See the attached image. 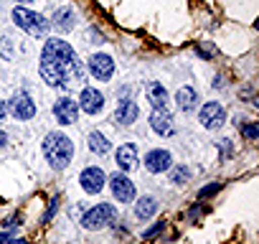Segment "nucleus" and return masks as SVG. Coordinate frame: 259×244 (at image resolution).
Wrapping results in <instances>:
<instances>
[{"instance_id": "a211bd4d", "label": "nucleus", "mask_w": 259, "mask_h": 244, "mask_svg": "<svg viewBox=\"0 0 259 244\" xmlns=\"http://www.w3.org/2000/svg\"><path fill=\"white\" fill-rule=\"evenodd\" d=\"M145 92H148V102H150L155 109H160V107H165V104H168V92H165V87H163V84L150 82Z\"/></svg>"}, {"instance_id": "dca6fc26", "label": "nucleus", "mask_w": 259, "mask_h": 244, "mask_svg": "<svg viewBox=\"0 0 259 244\" xmlns=\"http://www.w3.org/2000/svg\"><path fill=\"white\" fill-rule=\"evenodd\" d=\"M176 104H178L181 112L196 109V104H198V92H196L193 87H181V89L176 92Z\"/></svg>"}, {"instance_id": "ddd939ff", "label": "nucleus", "mask_w": 259, "mask_h": 244, "mask_svg": "<svg viewBox=\"0 0 259 244\" xmlns=\"http://www.w3.org/2000/svg\"><path fill=\"white\" fill-rule=\"evenodd\" d=\"M150 128H153L158 135H163V138L173 135V133H176V125H173V114H170V112H165V107H160V109H153V114H150Z\"/></svg>"}, {"instance_id": "aec40b11", "label": "nucleus", "mask_w": 259, "mask_h": 244, "mask_svg": "<svg viewBox=\"0 0 259 244\" xmlns=\"http://www.w3.org/2000/svg\"><path fill=\"white\" fill-rule=\"evenodd\" d=\"M109 140L102 135V133H89V150L92 153H97V155H104V153H109Z\"/></svg>"}, {"instance_id": "20e7f679", "label": "nucleus", "mask_w": 259, "mask_h": 244, "mask_svg": "<svg viewBox=\"0 0 259 244\" xmlns=\"http://www.w3.org/2000/svg\"><path fill=\"white\" fill-rule=\"evenodd\" d=\"M117 219V209L112 204H97L94 209H89L81 219V226L94 231V229H104L107 224H112Z\"/></svg>"}, {"instance_id": "f3484780", "label": "nucleus", "mask_w": 259, "mask_h": 244, "mask_svg": "<svg viewBox=\"0 0 259 244\" xmlns=\"http://www.w3.org/2000/svg\"><path fill=\"white\" fill-rule=\"evenodd\" d=\"M49 23H54L56 31L69 33V31L74 28V11H71V8H56V11H54V18H51Z\"/></svg>"}, {"instance_id": "bb28decb", "label": "nucleus", "mask_w": 259, "mask_h": 244, "mask_svg": "<svg viewBox=\"0 0 259 244\" xmlns=\"http://www.w3.org/2000/svg\"><path fill=\"white\" fill-rule=\"evenodd\" d=\"M6 143H8V135H6V133H0V150L6 148Z\"/></svg>"}, {"instance_id": "f03ea898", "label": "nucleus", "mask_w": 259, "mask_h": 244, "mask_svg": "<svg viewBox=\"0 0 259 244\" xmlns=\"http://www.w3.org/2000/svg\"><path fill=\"white\" fill-rule=\"evenodd\" d=\"M44 155L56 171H64L74 158V143L64 133H49L44 140Z\"/></svg>"}, {"instance_id": "0eeeda50", "label": "nucleus", "mask_w": 259, "mask_h": 244, "mask_svg": "<svg viewBox=\"0 0 259 244\" xmlns=\"http://www.w3.org/2000/svg\"><path fill=\"white\" fill-rule=\"evenodd\" d=\"M198 117H201V125H203L206 130H219L224 122H226V109H224L219 102H206V104L201 107Z\"/></svg>"}, {"instance_id": "a878e982", "label": "nucleus", "mask_w": 259, "mask_h": 244, "mask_svg": "<svg viewBox=\"0 0 259 244\" xmlns=\"http://www.w3.org/2000/svg\"><path fill=\"white\" fill-rule=\"evenodd\" d=\"M6 114H8V102H3V99H0V122L6 119Z\"/></svg>"}, {"instance_id": "6e6552de", "label": "nucleus", "mask_w": 259, "mask_h": 244, "mask_svg": "<svg viewBox=\"0 0 259 244\" xmlns=\"http://www.w3.org/2000/svg\"><path fill=\"white\" fill-rule=\"evenodd\" d=\"M89 74H92L97 82H109L112 74H114V61H112V56H107V54H94V56L89 59Z\"/></svg>"}, {"instance_id": "1a4fd4ad", "label": "nucleus", "mask_w": 259, "mask_h": 244, "mask_svg": "<svg viewBox=\"0 0 259 244\" xmlns=\"http://www.w3.org/2000/svg\"><path fill=\"white\" fill-rule=\"evenodd\" d=\"M109 188H112L114 198L122 201V204H130V201L135 198V183L130 181L124 173H114V176L109 178Z\"/></svg>"}, {"instance_id": "cd10ccee", "label": "nucleus", "mask_w": 259, "mask_h": 244, "mask_svg": "<svg viewBox=\"0 0 259 244\" xmlns=\"http://www.w3.org/2000/svg\"><path fill=\"white\" fill-rule=\"evenodd\" d=\"M18 3H33V0H18Z\"/></svg>"}, {"instance_id": "2eb2a0df", "label": "nucleus", "mask_w": 259, "mask_h": 244, "mask_svg": "<svg viewBox=\"0 0 259 244\" xmlns=\"http://www.w3.org/2000/svg\"><path fill=\"white\" fill-rule=\"evenodd\" d=\"M114 158H117V168H119L122 173H127V171L138 168V148H135L133 143H124V145H119Z\"/></svg>"}, {"instance_id": "f8f14e48", "label": "nucleus", "mask_w": 259, "mask_h": 244, "mask_svg": "<svg viewBox=\"0 0 259 244\" xmlns=\"http://www.w3.org/2000/svg\"><path fill=\"white\" fill-rule=\"evenodd\" d=\"M79 109L87 114H99L104 109V94L97 92L94 87H84L81 97H79Z\"/></svg>"}, {"instance_id": "7ed1b4c3", "label": "nucleus", "mask_w": 259, "mask_h": 244, "mask_svg": "<svg viewBox=\"0 0 259 244\" xmlns=\"http://www.w3.org/2000/svg\"><path fill=\"white\" fill-rule=\"evenodd\" d=\"M13 23L18 28H23L28 36H46L51 23L41 16V13H33V11H26V8H16L13 11Z\"/></svg>"}, {"instance_id": "6ab92c4d", "label": "nucleus", "mask_w": 259, "mask_h": 244, "mask_svg": "<svg viewBox=\"0 0 259 244\" xmlns=\"http://www.w3.org/2000/svg\"><path fill=\"white\" fill-rule=\"evenodd\" d=\"M155 211H158V201H155L153 196L138 198V204H135V216H138V219H150Z\"/></svg>"}, {"instance_id": "9b49d317", "label": "nucleus", "mask_w": 259, "mask_h": 244, "mask_svg": "<svg viewBox=\"0 0 259 244\" xmlns=\"http://www.w3.org/2000/svg\"><path fill=\"white\" fill-rule=\"evenodd\" d=\"M79 183H81V188H84L87 193H99V191L104 188V183H107V176H104V171H102V168L89 166V168H84V171H81Z\"/></svg>"}, {"instance_id": "b1692460", "label": "nucleus", "mask_w": 259, "mask_h": 244, "mask_svg": "<svg viewBox=\"0 0 259 244\" xmlns=\"http://www.w3.org/2000/svg\"><path fill=\"white\" fill-rule=\"evenodd\" d=\"M56 209H59V198H54V201H51V206H49V211H46V216H44V221H51V216L56 214Z\"/></svg>"}, {"instance_id": "f257e3e1", "label": "nucleus", "mask_w": 259, "mask_h": 244, "mask_svg": "<svg viewBox=\"0 0 259 244\" xmlns=\"http://www.w3.org/2000/svg\"><path fill=\"white\" fill-rule=\"evenodd\" d=\"M41 76L49 87L56 89H76L87 79V69L79 61L76 51L61 41V38H49L44 51H41Z\"/></svg>"}, {"instance_id": "5701e85b", "label": "nucleus", "mask_w": 259, "mask_h": 244, "mask_svg": "<svg viewBox=\"0 0 259 244\" xmlns=\"http://www.w3.org/2000/svg\"><path fill=\"white\" fill-rule=\"evenodd\" d=\"M219 188H221V183H211V186H206V188H203V191H201L198 196H201V198H206V196H211V193H216Z\"/></svg>"}, {"instance_id": "4468645a", "label": "nucleus", "mask_w": 259, "mask_h": 244, "mask_svg": "<svg viewBox=\"0 0 259 244\" xmlns=\"http://www.w3.org/2000/svg\"><path fill=\"white\" fill-rule=\"evenodd\" d=\"M145 168L150 173H165V171L173 168V158H170L168 150H150L145 155Z\"/></svg>"}, {"instance_id": "412c9836", "label": "nucleus", "mask_w": 259, "mask_h": 244, "mask_svg": "<svg viewBox=\"0 0 259 244\" xmlns=\"http://www.w3.org/2000/svg\"><path fill=\"white\" fill-rule=\"evenodd\" d=\"M188 176H191V173H188V168H186V166H178V168L170 173V183L181 186V183H186V181H188Z\"/></svg>"}, {"instance_id": "423d86ee", "label": "nucleus", "mask_w": 259, "mask_h": 244, "mask_svg": "<svg viewBox=\"0 0 259 244\" xmlns=\"http://www.w3.org/2000/svg\"><path fill=\"white\" fill-rule=\"evenodd\" d=\"M54 117H56L59 125H76V119H79V102L71 99V97L56 99V104H54Z\"/></svg>"}, {"instance_id": "393cba45", "label": "nucleus", "mask_w": 259, "mask_h": 244, "mask_svg": "<svg viewBox=\"0 0 259 244\" xmlns=\"http://www.w3.org/2000/svg\"><path fill=\"white\" fill-rule=\"evenodd\" d=\"M160 229H163V221H158V224H155L153 229H148V231H145V236H155V234H158Z\"/></svg>"}, {"instance_id": "9d476101", "label": "nucleus", "mask_w": 259, "mask_h": 244, "mask_svg": "<svg viewBox=\"0 0 259 244\" xmlns=\"http://www.w3.org/2000/svg\"><path fill=\"white\" fill-rule=\"evenodd\" d=\"M138 117H140V107L135 99H130V97L119 99V104L114 109V122H119L122 128H130L133 122H138Z\"/></svg>"}, {"instance_id": "4be33fe9", "label": "nucleus", "mask_w": 259, "mask_h": 244, "mask_svg": "<svg viewBox=\"0 0 259 244\" xmlns=\"http://www.w3.org/2000/svg\"><path fill=\"white\" fill-rule=\"evenodd\" d=\"M241 133H244L246 140H256V138H259V128L254 125V122H244V125H241Z\"/></svg>"}, {"instance_id": "39448f33", "label": "nucleus", "mask_w": 259, "mask_h": 244, "mask_svg": "<svg viewBox=\"0 0 259 244\" xmlns=\"http://www.w3.org/2000/svg\"><path fill=\"white\" fill-rule=\"evenodd\" d=\"M8 112L16 119H31V117H36V102L31 99L28 92H16L8 102Z\"/></svg>"}]
</instances>
